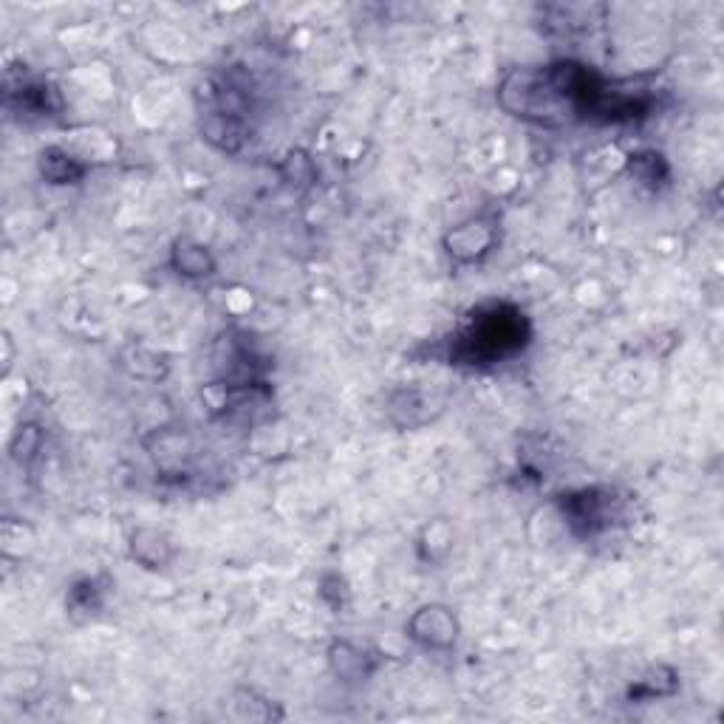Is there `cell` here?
<instances>
[{"mask_svg":"<svg viewBox=\"0 0 724 724\" xmlns=\"http://www.w3.org/2000/svg\"><path fill=\"white\" fill-rule=\"evenodd\" d=\"M612 80L577 60L512 68L498 82V105L510 117L538 128L600 123Z\"/></svg>","mask_w":724,"mask_h":724,"instance_id":"1","label":"cell"},{"mask_svg":"<svg viewBox=\"0 0 724 724\" xmlns=\"http://www.w3.org/2000/svg\"><path fill=\"white\" fill-rule=\"evenodd\" d=\"M532 329L527 314L512 303H485L461 325V332L450 345V360L456 365L487 369L510 360L527 349Z\"/></svg>","mask_w":724,"mask_h":724,"instance_id":"2","label":"cell"},{"mask_svg":"<svg viewBox=\"0 0 724 724\" xmlns=\"http://www.w3.org/2000/svg\"><path fill=\"white\" fill-rule=\"evenodd\" d=\"M564 521L577 538H597L626 518V503L612 487H584L560 501Z\"/></svg>","mask_w":724,"mask_h":724,"instance_id":"3","label":"cell"},{"mask_svg":"<svg viewBox=\"0 0 724 724\" xmlns=\"http://www.w3.org/2000/svg\"><path fill=\"white\" fill-rule=\"evenodd\" d=\"M498 238H501V227H498L496 215H470L467 222L456 224L448 235H444V252L453 264L470 266L481 264V261L496 250Z\"/></svg>","mask_w":724,"mask_h":724,"instance_id":"4","label":"cell"},{"mask_svg":"<svg viewBox=\"0 0 724 724\" xmlns=\"http://www.w3.org/2000/svg\"><path fill=\"white\" fill-rule=\"evenodd\" d=\"M405 632L419 648L424 650H450L459 643V617L444 603H424L411 614L405 623Z\"/></svg>","mask_w":724,"mask_h":724,"instance_id":"5","label":"cell"},{"mask_svg":"<svg viewBox=\"0 0 724 724\" xmlns=\"http://www.w3.org/2000/svg\"><path fill=\"white\" fill-rule=\"evenodd\" d=\"M329 668L343 682H365L380 668V659L365 645H356L351 639H334L329 645Z\"/></svg>","mask_w":724,"mask_h":724,"instance_id":"6","label":"cell"},{"mask_svg":"<svg viewBox=\"0 0 724 724\" xmlns=\"http://www.w3.org/2000/svg\"><path fill=\"white\" fill-rule=\"evenodd\" d=\"M128 549L130 558H134L141 569L150 571L167 569V566L173 564V558H176L173 540L156 527H136L128 538Z\"/></svg>","mask_w":724,"mask_h":724,"instance_id":"7","label":"cell"},{"mask_svg":"<svg viewBox=\"0 0 724 724\" xmlns=\"http://www.w3.org/2000/svg\"><path fill=\"white\" fill-rule=\"evenodd\" d=\"M7 102L23 111L26 117H51L62 108L60 91L43 80H26L20 86H9Z\"/></svg>","mask_w":724,"mask_h":724,"instance_id":"8","label":"cell"},{"mask_svg":"<svg viewBox=\"0 0 724 724\" xmlns=\"http://www.w3.org/2000/svg\"><path fill=\"white\" fill-rule=\"evenodd\" d=\"M38 167H40V176H43L49 185L60 187V185H77V182H82L91 165H88L86 156L62 148V145H51V148H46L43 154H40Z\"/></svg>","mask_w":724,"mask_h":724,"instance_id":"9","label":"cell"},{"mask_svg":"<svg viewBox=\"0 0 724 724\" xmlns=\"http://www.w3.org/2000/svg\"><path fill=\"white\" fill-rule=\"evenodd\" d=\"M170 266L182 277H190V281H204V277H213L215 270H218V261H215L213 252L196 238H176L170 250Z\"/></svg>","mask_w":724,"mask_h":724,"instance_id":"10","label":"cell"},{"mask_svg":"<svg viewBox=\"0 0 724 724\" xmlns=\"http://www.w3.org/2000/svg\"><path fill=\"white\" fill-rule=\"evenodd\" d=\"M430 402L422 391L417 388H408V391H397L388 402V413H391V422L400 424V428H419L430 419L428 413Z\"/></svg>","mask_w":724,"mask_h":724,"instance_id":"11","label":"cell"},{"mask_svg":"<svg viewBox=\"0 0 724 724\" xmlns=\"http://www.w3.org/2000/svg\"><path fill=\"white\" fill-rule=\"evenodd\" d=\"M450 549H453V529H450L442 518L430 521L428 527L422 529V535H419V555H422L428 564L444 560L450 555Z\"/></svg>","mask_w":724,"mask_h":724,"instance_id":"12","label":"cell"},{"mask_svg":"<svg viewBox=\"0 0 724 724\" xmlns=\"http://www.w3.org/2000/svg\"><path fill=\"white\" fill-rule=\"evenodd\" d=\"M676 691V674L671 668H654L637 682V685L628 691V699H663V696H671Z\"/></svg>","mask_w":724,"mask_h":724,"instance_id":"13","label":"cell"},{"mask_svg":"<svg viewBox=\"0 0 724 724\" xmlns=\"http://www.w3.org/2000/svg\"><path fill=\"white\" fill-rule=\"evenodd\" d=\"M40 448H43V430H40V424L29 422L14 430L12 442H9V456L23 467L38 459Z\"/></svg>","mask_w":724,"mask_h":724,"instance_id":"14","label":"cell"},{"mask_svg":"<svg viewBox=\"0 0 724 724\" xmlns=\"http://www.w3.org/2000/svg\"><path fill=\"white\" fill-rule=\"evenodd\" d=\"M102 595L105 589L99 586V580H94V577H82V580H77L71 589H68V612L75 614H94L102 608Z\"/></svg>","mask_w":724,"mask_h":724,"instance_id":"15","label":"cell"},{"mask_svg":"<svg viewBox=\"0 0 724 724\" xmlns=\"http://www.w3.org/2000/svg\"><path fill=\"white\" fill-rule=\"evenodd\" d=\"M634 176L645 185H654L659 178L668 176V165H665V156L657 154V150H643V154H634L632 162H628Z\"/></svg>","mask_w":724,"mask_h":724,"instance_id":"16","label":"cell"},{"mask_svg":"<svg viewBox=\"0 0 724 724\" xmlns=\"http://www.w3.org/2000/svg\"><path fill=\"white\" fill-rule=\"evenodd\" d=\"M283 176H286V182H292V185H306L309 178H312L314 167H312V159H309L306 154H288L286 159H283Z\"/></svg>","mask_w":724,"mask_h":724,"instance_id":"17","label":"cell"},{"mask_svg":"<svg viewBox=\"0 0 724 724\" xmlns=\"http://www.w3.org/2000/svg\"><path fill=\"white\" fill-rule=\"evenodd\" d=\"M320 595H323V600L329 603V606L334 608V612H340V608H345V597H349V586H345V577L343 575H325L323 584H320Z\"/></svg>","mask_w":724,"mask_h":724,"instance_id":"18","label":"cell"}]
</instances>
